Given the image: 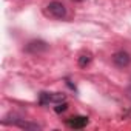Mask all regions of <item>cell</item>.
<instances>
[{
	"label": "cell",
	"mask_w": 131,
	"mask_h": 131,
	"mask_svg": "<svg viewBox=\"0 0 131 131\" xmlns=\"http://www.w3.org/2000/svg\"><path fill=\"white\" fill-rule=\"evenodd\" d=\"M49 49V45L46 43V42H43V40H40V39H36V40H31V42H28L26 45H25V48H23V51L25 52H28V54H43V52H46Z\"/></svg>",
	"instance_id": "obj_1"
},
{
	"label": "cell",
	"mask_w": 131,
	"mask_h": 131,
	"mask_svg": "<svg viewBox=\"0 0 131 131\" xmlns=\"http://www.w3.org/2000/svg\"><path fill=\"white\" fill-rule=\"evenodd\" d=\"M46 13L54 17V19H65L67 17V6H65L62 2H57V0H54V2H49L48 6H46Z\"/></svg>",
	"instance_id": "obj_2"
},
{
	"label": "cell",
	"mask_w": 131,
	"mask_h": 131,
	"mask_svg": "<svg viewBox=\"0 0 131 131\" xmlns=\"http://www.w3.org/2000/svg\"><path fill=\"white\" fill-rule=\"evenodd\" d=\"M111 60H113V63H114V67L123 70V68H128V67H129V63H131V54H129L128 51L120 49V51H116V52L111 56Z\"/></svg>",
	"instance_id": "obj_3"
},
{
	"label": "cell",
	"mask_w": 131,
	"mask_h": 131,
	"mask_svg": "<svg viewBox=\"0 0 131 131\" xmlns=\"http://www.w3.org/2000/svg\"><path fill=\"white\" fill-rule=\"evenodd\" d=\"M65 94L62 93H40L39 96V103L40 105H48V103H60L65 102Z\"/></svg>",
	"instance_id": "obj_4"
},
{
	"label": "cell",
	"mask_w": 131,
	"mask_h": 131,
	"mask_svg": "<svg viewBox=\"0 0 131 131\" xmlns=\"http://www.w3.org/2000/svg\"><path fill=\"white\" fill-rule=\"evenodd\" d=\"M5 125H14V126H19V128H22V129H29V131H39V129H42V126L40 125H37V123H32V122H26V120H23V119H20V117H16V120H8V122H3Z\"/></svg>",
	"instance_id": "obj_5"
},
{
	"label": "cell",
	"mask_w": 131,
	"mask_h": 131,
	"mask_svg": "<svg viewBox=\"0 0 131 131\" xmlns=\"http://www.w3.org/2000/svg\"><path fill=\"white\" fill-rule=\"evenodd\" d=\"M88 117L86 116H73V117H70L68 120H67V123H68V126L70 128H74V129H82V128H85L86 125H88Z\"/></svg>",
	"instance_id": "obj_6"
},
{
	"label": "cell",
	"mask_w": 131,
	"mask_h": 131,
	"mask_svg": "<svg viewBox=\"0 0 131 131\" xmlns=\"http://www.w3.org/2000/svg\"><path fill=\"white\" fill-rule=\"evenodd\" d=\"M91 60H93L91 54H82V56L77 59V63H79V67H80V68H86L88 65L91 63Z\"/></svg>",
	"instance_id": "obj_7"
},
{
	"label": "cell",
	"mask_w": 131,
	"mask_h": 131,
	"mask_svg": "<svg viewBox=\"0 0 131 131\" xmlns=\"http://www.w3.org/2000/svg\"><path fill=\"white\" fill-rule=\"evenodd\" d=\"M67 110H68V103H67V102H60V103H57V106L54 108V111L59 113V114L63 113V111H67Z\"/></svg>",
	"instance_id": "obj_8"
},
{
	"label": "cell",
	"mask_w": 131,
	"mask_h": 131,
	"mask_svg": "<svg viewBox=\"0 0 131 131\" xmlns=\"http://www.w3.org/2000/svg\"><path fill=\"white\" fill-rule=\"evenodd\" d=\"M125 94H126V97H128V99L131 100V85H129V86H128V88L125 90Z\"/></svg>",
	"instance_id": "obj_9"
}]
</instances>
